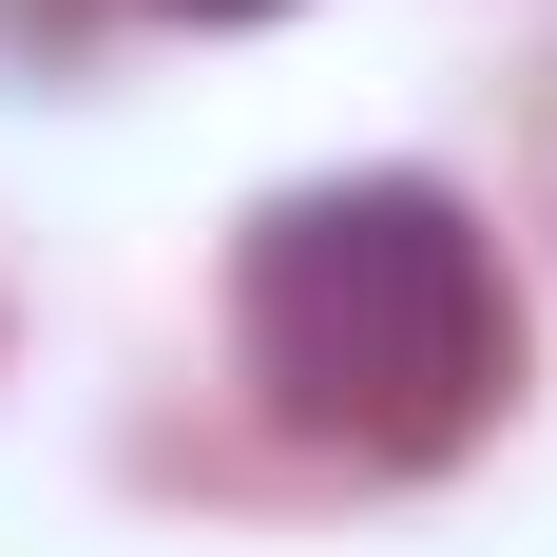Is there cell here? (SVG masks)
<instances>
[{
	"mask_svg": "<svg viewBox=\"0 0 557 557\" xmlns=\"http://www.w3.org/2000/svg\"><path fill=\"white\" fill-rule=\"evenodd\" d=\"M250 366L308 443H366V461H443L481 404H500V270L461 193L423 173H346V193H288L250 231Z\"/></svg>",
	"mask_w": 557,
	"mask_h": 557,
	"instance_id": "obj_1",
	"label": "cell"
},
{
	"mask_svg": "<svg viewBox=\"0 0 557 557\" xmlns=\"http://www.w3.org/2000/svg\"><path fill=\"white\" fill-rule=\"evenodd\" d=\"M193 20H288V0H193Z\"/></svg>",
	"mask_w": 557,
	"mask_h": 557,
	"instance_id": "obj_2",
	"label": "cell"
}]
</instances>
